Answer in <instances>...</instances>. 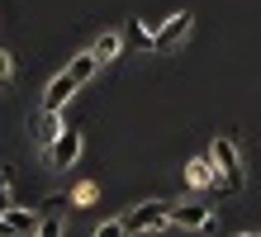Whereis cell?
Returning a JSON list of instances; mask_svg holds the SVG:
<instances>
[{"mask_svg":"<svg viewBox=\"0 0 261 237\" xmlns=\"http://www.w3.org/2000/svg\"><path fill=\"white\" fill-rule=\"evenodd\" d=\"M186 34H190V14L180 10V14H171V19H162L157 29H152V47H157V52H166V47H176Z\"/></svg>","mask_w":261,"mask_h":237,"instance_id":"cell-3","label":"cell"},{"mask_svg":"<svg viewBox=\"0 0 261 237\" xmlns=\"http://www.w3.org/2000/svg\"><path fill=\"white\" fill-rule=\"evenodd\" d=\"M100 71V62H95V52H81V57H71V76H76V81H90V76H95Z\"/></svg>","mask_w":261,"mask_h":237,"instance_id":"cell-11","label":"cell"},{"mask_svg":"<svg viewBox=\"0 0 261 237\" xmlns=\"http://www.w3.org/2000/svg\"><path fill=\"white\" fill-rule=\"evenodd\" d=\"M34 237H62V214H38Z\"/></svg>","mask_w":261,"mask_h":237,"instance_id":"cell-12","label":"cell"},{"mask_svg":"<svg viewBox=\"0 0 261 237\" xmlns=\"http://www.w3.org/2000/svg\"><path fill=\"white\" fill-rule=\"evenodd\" d=\"M95 237H133V232L124 228V218H105V223L95 228Z\"/></svg>","mask_w":261,"mask_h":237,"instance_id":"cell-13","label":"cell"},{"mask_svg":"<svg viewBox=\"0 0 261 237\" xmlns=\"http://www.w3.org/2000/svg\"><path fill=\"white\" fill-rule=\"evenodd\" d=\"M214 166H219V176H223V190H228V195L247 185L242 152H238V142H233V138H214Z\"/></svg>","mask_w":261,"mask_h":237,"instance_id":"cell-1","label":"cell"},{"mask_svg":"<svg viewBox=\"0 0 261 237\" xmlns=\"http://www.w3.org/2000/svg\"><path fill=\"white\" fill-rule=\"evenodd\" d=\"M76 90H81V81H76V76H71V67H67V71H62V76H57V81L48 86V95H43V109H62Z\"/></svg>","mask_w":261,"mask_h":237,"instance_id":"cell-7","label":"cell"},{"mask_svg":"<svg viewBox=\"0 0 261 237\" xmlns=\"http://www.w3.org/2000/svg\"><path fill=\"white\" fill-rule=\"evenodd\" d=\"M238 237H256V232H238Z\"/></svg>","mask_w":261,"mask_h":237,"instance_id":"cell-19","label":"cell"},{"mask_svg":"<svg viewBox=\"0 0 261 237\" xmlns=\"http://www.w3.org/2000/svg\"><path fill=\"white\" fill-rule=\"evenodd\" d=\"M57 114H62V109H43V114H38V128H34L38 147H53V138L62 133V119H57Z\"/></svg>","mask_w":261,"mask_h":237,"instance_id":"cell-8","label":"cell"},{"mask_svg":"<svg viewBox=\"0 0 261 237\" xmlns=\"http://www.w3.org/2000/svg\"><path fill=\"white\" fill-rule=\"evenodd\" d=\"M5 86H14V57L0 47V90H5Z\"/></svg>","mask_w":261,"mask_h":237,"instance_id":"cell-14","label":"cell"},{"mask_svg":"<svg viewBox=\"0 0 261 237\" xmlns=\"http://www.w3.org/2000/svg\"><path fill=\"white\" fill-rule=\"evenodd\" d=\"M10 209H14V195H10V185H5V190H0V214H10Z\"/></svg>","mask_w":261,"mask_h":237,"instance_id":"cell-16","label":"cell"},{"mask_svg":"<svg viewBox=\"0 0 261 237\" xmlns=\"http://www.w3.org/2000/svg\"><path fill=\"white\" fill-rule=\"evenodd\" d=\"M0 237H14V232H10V223H5V218H0Z\"/></svg>","mask_w":261,"mask_h":237,"instance_id":"cell-17","label":"cell"},{"mask_svg":"<svg viewBox=\"0 0 261 237\" xmlns=\"http://www.w3.org/2000/svg\"><path fill=\"white\" fill-rule=\"evenodd\" d=\"M124 228L138 237V232H162V228H171V209L157 199H147V204H138V209L124 214Z\"/></svg>","mask_w":261,"mask_h":237,"instance_id":"cell-2","label":"cell"},{"mask_svg":"<svg viewBox=\"0 0 261 237\" xmlns=\"http://www.w3.org/2000/svg\"><path fill=\"white\" fill-rule=\"evenodd\" d=\"M5 185H10V171H0V190H5Z\"/></svg>","mask_w":261,"mask_h":237,"instance_id":"cell-18","label":"cell"},{"mask_svg":"<svg viewBox=\"0 0 261 237\" xmlns=\"http://www.w3.org/2000/svg\"><path fill=\"white\" fill-rule=\"evenodd\" d=\"M0 218L10 223V232H24V237L38 228V214H24V209H10V214H0Z\"/></svg>","mask_w":261,"mask_h":237,"instance_id":"cell-10","label":"cell"},{"mask_svg":"<svg viewBox=\"0 0 261 237\" xmlns=\"http://www.w3.org/2000/svg\"><path fill=\"white\" fill-rule=\"evenodd\" d=\"M214 223V214L204 209V204H180V209H171V228H190V232H204Z\"/></svg>","mask_w":261,"mask_h":237,"instance_id":"cell-6","label":"cell"},{"mask_svg":"<svg viewBox=\"0 0 261 237\" xmlns=\"http://www.w3.org/2000/svg\"><path fill=\"white\" fill-rule=\"evenodd\" d=\"M186 180L195 190H223V176H219V166H214V152L209 156H195V162L186 166Z\"/></svg>","mask_w":261,"mask_h":237,"instance_id":"cell-5","label":"cell"},{"mask_svg":"<svg viewBox=\"0 0 261 237\" xmlns=\"http://www.w3.org/2000/svg\"><path fill=\"white\" fill-rule=\"evenodd\" d=\"M76 156H81V133L62 128V133L53 138V147H48V162H53L57 171H67V166H76Z\"/></svg>","mask_w":261,"mask_h":237,"instance_id":"cell-4","label":"cell"},{"mask_svg":"<svg viewBox=\"0 0 261 237\" xmlns=\"http://www.w3.org/2000/svg\"><path fill=\"white\" fill-rule=\"evenodd\" d=\"M62 209H71V199H62V195H53L48 204H43V214H62Z\"/></svg>","mask_w":261,"mask_h":237,"instance_id":"cell-15","label":"cell"},{"mask_svg":"<svg viewBox=\"0 0 261 237\" xmlns=\"http://www.w3.org/2000/svg\"><path fill=\"white\" fill-rule=\"evenodd\" d=\"M256 237H261V232H256Z\"/></svg>","mask_w":261,"mask_h":237,"instance_id":"cell-20","label":"cell"},{"mask_svg":"<svg viewBox=\"0 0 261 237\" xmlns=\"http://www.w3.org/2000/svg\"><path fill=\"white\" fill-rule=\"evenodd\" d=\"M119 47H124V38H119L114 29H105V34L95 38V47H90V52H95V62L105 67V62H114V57H119Z\"/></svg>","mask_w":261,"mask_h":237,"instance_id":"cell-9","label":"cell"}]
</instances>
